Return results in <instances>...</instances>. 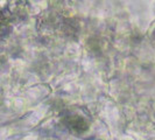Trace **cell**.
Returning a JSON list of instances; mask_svg holds the SVG:
<instances>
[{
  "instance_id": "cell-1",
  "label": "cell",
  "mask_w": 155,
  "mask_h": 140,
  "mask_svg": "<svg viewBox=\"0 0 155 140\" xmlns=\"http://www.w3.org/2000/svg\"><path fill=\"white\" fill-rule=\"evenodd\" d=\"M5 23H6V21H5V18H4V15H2V13L0 12V32L4 29Z\"/></svg>"
}]
</instances>
